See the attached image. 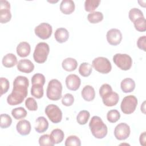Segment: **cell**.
I'll list each match as a JSON object with an SVG mask.
<instances>
[{
    "label": "cell",
    "mask_w": 146,
    "mask_h": 146,
    "mask_svg": "<svg viewBox=\"0 0 146 146\" xmlns=\"http://www.w3.org/2000/svg\"><path fill=\"white\" fill-rule=\"evenodd\" d=\"M114 63L121 70H129L132 65L131 57L126 54L117 53L113 56Z\"/></svg>",
    "instance_id": "6"
},
{
    "label": "cell",
    "mask_w": 146,
    "mask_h": 146,
    "mask_svg": "<svg viewBox=\"0 0 146 146\" xmlns=\"http://www.w3.org/2000/svg\"><path fill=\"white\" fill-rule=\"evenodd\" d=\"M131 133L129 126L125 123H120L117 124L114 129V135L118 140L127 139Z\"/></svg>",
    "instance_id": "10"
},
{
    "label": "cell",
    "mask_w": 146,
    "mask_h": 146,
    "mask_svg": "<svg viewBox=\"0 0 146 146\" xmlns=\"http://www.w3.org/2000/svg\"><path fill=\"white\" fill-rule=\"evenodd\" d=\"M122 37L121 31L117 29H110L107 31L106 34L108 43L112 46H117L119 44L122 40Z\"/></svg>",
    "instance_id": "12"
},
{
    "label": "cell",
    "mask_w": 146,
    "mask_h": 146,
    "mask_svg": "<svg viewBox=\"0 0 146 146\" xmlns=\"http://www.w3.org/2000/svg\"><path fill=\"white\" fill-rule=\"evenodd\" d=\"M64 145L66 146H80L81 141L78 136L75 135H71L66 139Z\"/></svg>",
    "instance_id": "36"
},
{
    "label": "cell",
    "mask_w": 146,
    "mask_h": 146,
    "mask_svg": "<svg viewBox=\"0 0 146 146\" xmlns=\"http://www.w3.org/2000/svg\"><path fill=\"white\" fill-rule=\"evenodd\" d=\"M62 85L59 80L56 79L49 81L46 90V96L51 100L56 101L62 98Z\"/></svg>",
    "instance_id": "3"
},
{
    "label": "cell",
    "mask_w": 146,
    "mask_h": 146,
    "mask_svg": "<svg viewBox=\"0 0 146 146\" xmlns=\"http://www.w3.org/2000/svg\"><path fill=\"white\" fill-rule=\"evenodd\" d=\"M17 53L21 58L27 56L31 51V46L30 44L26 42H20L17 47Z\"/></svg>",
    "instance_id": "18"
},
{
    "label": "cell",
    "mask_w": 146,
    "mask_h": 146,
    "mask_svg": "<svg viewBox=\"0 0 146 146\" xmlns=\"http://www.w3.org/2000/svg\"><path fill=\"white\" fill-rule=\"evenodd\" d=\"M0 85H1V96L2 95L6 94L9 89V82L8 79L5 78H0Z\"/></svg>",
    "instance_id": "40"
},
{
    "label": "cell",
    "mask_w": 146,
    "mask_h": 146,
    "mask_svg": "<svg viewBox=\"0 0 146 146\" xmlns=\"http://www.w3.org/2000/svg\"><path fill=\"white\" fill-rule=\"evenodd\" d=\"M135 81L129 78L124 79L120 83V87L122 91L124 93H129L132 92L135 88Z\"/></svg>",
    "instance_id": "19"
},
{
    "label": "cell",
    "mask_w": 146,
    "mask_h": 146,
    "mask_svg": "<svg viewBox=\"0 0 146 146\" xmlns=\"http://www.w3.org/2000/svg\"><path fill=\"white\" fill-rule=\"evenodd\" d=\"M12 123L11 117L6 113H2L1 115V123L0 126L2 129L9 127Z\"/></svg>",
    "instance_id": "35"
},
{
    "label": "cell",
    "mask_w": 146,
    "mask_h": 146,
    "mask_svg": "<svg viewBox=\"0 0 146 146\" xmlns=\"http://www.w3.org/2000/svg\"><path fill=\"white\" fill-rule=\"evenodd\" d=\"M87 19L91 23H98L103 19V14L100 11H93L88 14Z\"/></svg>",
    "instance_id": "27"
},
{
    "label": "cell",
    "mask_w": 146,
    "mask_h": 146,
    "mask_svg": "<svg viewBox=\"0 0 146 146\" xmlns=\"http://www.w3.org/2000/svg\"><path fill=\"white\" fill-rule=\"evenodd\" d=\"M17 69L22 72L29 74L33 71L34 65L29 59H21L17 63Z\"/></svg>",
    "instance_id": "15"
},
{
    "label": "cell",
    "mask_w": 146,
    "mask_h": 146,
    "mask_svg": "<svg viewBox=\"0 0 146 146\" xmlns=\"http://www.w3.org/2000/svg\"><path fill=\"white\" fill-rule=\"evenodd\" d=\"M90 113L87 110H82L80 111L77 116H76V121L80 125H84L86 124L90 118Z\"/></svg>",
    "instance_id": "28"
},
{
    "label": "cell",
    "mask_w": 146,
    "mask_h": 146,
    "mask_svg": "<svg viewBox=\"0 0 146 146\" xmlns=\"http://www.w3.org/2000/svg\"><path fill=\"white\" fill-rule=\"evenodd\" d=\"M145 102H143V104L141 106V111L144 113H145Z\"/></svg>",
    "instance_id": "45"
},
{
    "label": "cell",
    "mask_w": 146,
    "mask_h": 146,
    "mask_svg": "<svg viewBox=\"0 0 146 146\" xmlns=\"http://www.w3.org/2000/svg\"><path fill=\"white\" fill-rule=\"evenodd\" d=\"M11 115L16 120H20L25 118L27 115V111L23 107H17L13 109Z\"/></svg>",
    "instance_id": "30"
},
{
    "label": "cell",
    "mask_w": 146,
    "mask_h": 146,
    "mask_svg": "<svg viewBox=\"0 0 146 146\" xmlns=\"http://www.w3.org/2000/svg\"><path fill=\"white\" fill-rule=\"evenodd\" d=\"M50 136L53 143L56 144L60 143L63 140L64 134L62 129L56 128L51 131Z\"/></svg>",
    "instance_id": "25"
},
{
    "label": "cell",
    "mask_w": 146,
    "mask_h": 146,
    "mask_svg": "<svg viewBox=\"0 0 146 146\" xmlns=\"http://www.w3.org/2000/svg\"><path fill=\"white\" fill-rule=\"evenodd\" d=\"M39 144L41 146H53L54 144L52 141L50 136L48 134L41 136L39 139Z\"/></svg>",
    "instance_id": "38"
},
{
    "label": "cell",
    "mask_w": 146,
    "mask_h": 146,
    "mask_svg": "<svg viewBox=\"0 0 146 146\" xmlns=\"http://www.w3.org/2000/svg\"><path fill=\"white\" fill-rule=\"evenodd\" d=\"M137 103V99L135 96H126L123 98L121 103V110L125 114H131L135 111Z\"/></svg>",
    "instance_id": "7"
},
{
    "label": "cell",
    "mask_w": 146,
    "mask_h": 146,
    "mask_svg": "<svg viewBox=\"0 0 146 146\" xmlns=\"http://www.w3.org/2000/svg\"><path fill=\"white\" fill-rule=\"evenodd\" d=\"M112 91V89L111 86L108 84H103L99 88V95L102 98L104 95L108 94V92Z\"/></svg>",
    "instance_id": "42"
},
{
    "label": "cell",
    "mask_w": 146,
    "mask_h": 146,
    "mask_svg": "<svg viewBox=\"0 0 146 146\" xmlns=\"http://www.w3.org/2000/svg\"><path fill=\"white\" fill-rule=\"evenodd\" d=\"M62 66L64 70L70 72L76 70L78 66V62L74 58H67L63 60Z\"/></svg>",
    "instance_id": "24"
},
{
    "label": "cell",
    "mask_w": 146,
    "mask_h": 146,
    "mask_svg": "<svg viewBox=\"0 0 146 146\" xmlns=\"http://www.w3.org/2000/svg\"><path fill=\"white\" fill-rule=\"evenodd\" d=\"M43 87L40 84H33L31 88V94L36 99H40L43 96Z\"/></svg>",
    "instance_id": "29"
},
{
    "label": "cell",
    "mask_w": 146,
    "mask_h": 146,
    "mask_svg": "<svg viewBox=\"0 0 146 146\" xmlns=\"http://www.w3.org/2000/svg\"><path fill=\"white\" fill-rule=\"evenodd\" d=\"M92 71V66L87 62H83L80 64L79 68V73L83 77L89 76Z\"/></svg>",
    "instance_id": "26"
},
{
    "label": "cell",
    "mask_w": 146,
    "mask_h": 146,
    "mask_svg": "<svg viewBox=\"0 0 146 146\" xmlns=\"http://www.w3.org/2000/svg\"><path fill=\"white\" fill-rule=\"evenodd\" d=\"M50 52L48 44L45 42H39L35 46L33 58L35 62L38 63H44L47 58Z\"/></svg>",
    "instance_id": "4"
},
{
    "label": "cell",
    "mask_w": 146,
    "mask_h": 146,
    "mask_svg": "<svg viewBox=\"0 0 146 146\" xmlns=\"http://www.w3.org/2000/svg\"><path fill=\"white\" fill-rule=\"evenodd\" d=\"M134 26L135 29L139 32H144L146 30L145 27V19L144 17H141L136 20H135L133 22Z\"/></svg>",
    "instance_id": "34"
},
{
    "label": "cell",
    "mask_w": 146,
    "mask_h": 146,
    "mask_svg": "<svg viewBox=\"0 0 146 146\" xmlns=\"http://www.w3.org/2000/svg\"><path fill=\"white\" fill-rule=\"evenodd\" d=\"M89 127L92 135L96 139H103L107 135V127L99 116L92 117L89 123Z\"/></svg>",
    "instance_id": "2"
},
{
    "label": "cell",
    "mask_w": 146,
    "mask_h": 146,
    "mask_svg": "<svg viewBox=\"0 0 146 146\" xmlns=\"http://www.w3.org/2000/svg\"><path fill=\"white\" fill-rule=\"evenodd\" d=\"M44 112L53 123H59L62 119V112L59 107L55 104H51L46 106Z\"/></svg>",
    "instance_id": "8"
},
{
    "label": "cell",
    "mask_w": 146,
    "mask_h": 146,
    "mask_svg": "<svg viewBox=\"0 0 146 146\" xmlns=\"http://www.w3.org/2000/svg\"><path fill=\"white\" fill-rule=\"evenodd\" d=\"M2 63L4 67L11 68L17 64V58L14 54L9 53L3 57Z\"/></svg>",
    "instance_id": "23"
},
{
    "label": "cell",
    "mask_w": 146,
    "mask_h": 146,
    "mask_svg": "<svg viewBox=\"0 0 146 146\" xmlns=\"http://www.w3.org/2000/svg\"><path fill=\"white\" fill-rule=\"evenodd\" d=\"M17 132L22 136H26L30 133L31 127L29 121L23 119L18 121L16 125Z\"/></svg>",
    "instance_id": "16"
},
{
    "label": "cell",
    "mask_w": 146,
    "mask_h": 146,
    "mask_svg": "<svg viewBox=\"0 0 146 146\" xmlns=\"http://www.w3.org/2000/svg\"><path fill=\"white\" fill-rule=\"evenodd\" d=\"M35 121V129L38 133H43L47 130L48 128V122L44 117L39 116L36 119Z\"/></svg>",
    "instance_id": "22"
},
{
    "label": "cell",
    "mask_w": 146,
    "mask_h": 146,
    "mask_svg": "<svg viewBox=\"0 0 146 146\" xmlns=\"http://www.w3.org/2000/svg\"><path fill=\"white\" fill-rule=\"evenodd\" d=\"M74 102V98L72 94L69 93L66 94L63 96L62 99V104L66 107L72 106Z\"/></svg>",
    "instance_id": "41"
},
{
    "label": "cell",
    "mask_w": 146,
    "mask_h": 146,
    "mask_svg": "<svg viewBox=\"0 0 146 146\" xmlns=\"http://www.w3.org/2000/svg\"><path fill=\"white\" fill-rule=\"evenodd\" d=\"M120 117V114L119 112L116 110H110L107 113V120L112 123L117 121Z\"/></svg>",
    "instance_id": "33"
},
{
    "label": "cell",
    "mask_w": 146,
    "mask_h": 146,
    "mask_svg": "<svg viewBox=\"0 0 146 146\" xmlns=\"http://www.w3.org/2000/svg\"><path fill=\"white\" fill-rule=\"evenodd\" d=\"M11 18L10 4L6 0L0 1V21L3 24L9 22Z\"/></svg>",
    "instance_id": "11"
},
{
    "label": "cell",
    "mask_w": 146,
    "mask_h": 146,
    "mask_svg": "<svg viewBox=\"0 0 146 146\" xmlns=\"http://www.w3.org/2000/svg\"><path fill=\"white\" fill-rule=\"evenodd\" d=\"M103 104L107 107H112L116 105L119 100L117 93L111 91L104 95L102 98Z\"/></svg>",
    "instance_id": "14"
},
{
    "label": "cell",
    "mask_w": 146,
    "mask_h": 146,
    "mask_svg": "<svg viewBox=\"0 0 146 146\" xmlns=\"http://www.w3.org/2000/svg\"><path fill=\"white\" fill-rule=\"evenodd\" d=\"M139 141L141 145L145 146V141H146V135L145 132H143L142 133H141L140 137H139Z\"/></svg>",
    "instance_id": "44"
},
{
    "label": "cell",
    "mask_w": 146,
    "mask_h": 146,
    "mask_svg": "<svg viewBox=\"0 0 146 146\" xmlns=\"http://www.w3.org/2000/svg\"><path fill=\"white\" fill-rule=\"evenodd\" d=\"M128 17L130 21L133 23L134 21L137 19L141 17H144V14L143 12L138 8H132L129 11Z\"/></svg>",
    "instance_id": "32"
},
{
    "label": "cell",
    "mask_w": 146,
    "mask_h": 146,
    "mask_svg": "<svg viewBox=\"0 0 146 146\" xmlns=\"http://www.w3.org/2000/svg\"><path fill=\"white\" fill-rule=\"evenodd\" d=\"M65 82L67 88L71 91H76L81 84L80 78L75 74L68 75L66 77Z\"/></svg>",
    "instance_id": "13"
},
{
    "label": "cell",
    "mask_w": 146,
    "mask_h": 146,
    "mask_svg": "<svg viewBox=\"0 0 146 146\" xmlns=\"http://www.w3.org/2000/svg\"><path fill=\"white\" fill-rule=\"evenodd\" d=\"M145 46H146V36L143 35L138 38L137 40V46L139 48L144 51H145Z\"/></svg>",
    "instance_id": "43"
},
{
    "label": "cell",
    "mask_w": 146,
    "mask_h": 146,
    "mask_svg": "<svg viewBox=\"0 0 146 146\" xmlns=\"http://www.w3.org/2000/svg\"><path fill=\"white\" fill-rule=\"evenodd\" d=\"M46 82V79L44 76L40 73L35 74L31 78V83L32 84H40L43 86Z\"/></svg>",
    "instance_id": "37"
},
{
    "label": "cell",
    "mask_w": 146,
    "mask_h": 146,
    "mask_svg": "<svg viewBox=\"0 0 146 146\" xmlns=\"http://www.w3.org/2000/svg\"><path fill=\"white\" fill-rule=\"evenodd\" d=\"M81 95L84 100L87 102H91L95 98V91L93 87L90 85H87L82 89Z\"/></svg>",
    "instance_id": "20"
},
{
    "label": "cell",
    "mask_w": 146,
    "mask_h": 146,
    "mask_svg": "<svg viewBox=\"0 0 146 146\" xmlns=\"http://www.w3.org/2000/svg\"><path fill=\"white\" fill-rule=\"evenodd\" d=\"M100 0H86L84 2V9L87 12H93L99 5Z\"/></svg>",
    "instance_id": "31"
},
{
    "label": "cell",
    "mask_w": 146,
    "mask_h": 146,
    "mask_svg": "<svg viewBox=\"0 0 146 146\" xmlns=\"http://www.w3.org/2000/svg\"><path fill=\"white\" fill-rule=\"evenodd\" d=\"M54 36L55 40L60 43L66 42L69 38V33L68 30L63 27L58 28L56 30Z\"/></svg>",
    "instance_id": "21"
},
{
    "label": "cell",
    "mask_w": 146,
    "mask_h": 146,
    "mask_svg": "<svg viewBox=\"0 0 146 146\" xmlns=\"http://www.w3.org/2000/svg\"><path fill=\"white\" fill-rule=\"evenodd\" d=\"M92 66L96 71L104 74L109 73L112 69L110 61L107 58L103 56L95 58L92 62Z\"/></svg>",
    "instance_id": "5"
},
{
    "label": "cell",
    "mask_w": 146,
    "mask_h": 146,
    "mask_svg": "<svg viewBox=\"0 0 146 146\" xmlns=\"http://www.w3.org/2000/svg\"><path fill=\"white\" fill-rule=\"evenodd\" d=\"M29 81L24 76H17L13 82V88L11 93L7 98V102L10 106L21 104L28 94Z\"/></svg>",
    "instance_id": "1"
},
{
    "label": "cell",
    "mask_w": 146,
    "mask_h": 146,
    "mask_svg": "<svg viewBox=\"0 0 146 146\" xmlns=\"http://www.w3.org/2000/svg\"><path fill=\"white\" fill-rule=\"evenodd\" d=\"M34 32L38 38L45 40L48 39L51 36L52 32V28L50 24L43 22L35 27Z\"/></svg>",
    "instance_id": "9"
},
{
    "label": "cell",
    "mask_w": 146,
    "mask_h": 146,
    "mask_svg": "<svg viewBox=\"0 0 146 146\" xmlns=\"http://www.w3.org/2000/svg\"><path fill=\"white\" fill-rule=\"evenodd\" d=\"M25 106L29 111H35L38 109V105L36 100L33 98H28L25 100Z\"/></svg>",
    "instance_id": "39"
},
{
    "label": "cell",
    "mask_w": 146,
    "mask_h": 146,
    "mask_svg": "<svg viewBox=\"0 0 146 146\" xmlns=\"http://www.w3.org/2000/svg\"><path fill=\"white\" fill-rule=\"evenodd\" d=\"M75 8V3L72 0H63L60 5V10L66 15L72 13Z\"/></svg>",
    "instance_id": "17"
}]
</instances>
